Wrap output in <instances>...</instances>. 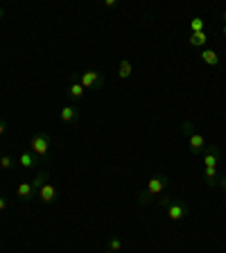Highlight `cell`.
Returning <instances> with one entry per match:
<instances>
[{"mask_svg": "<svg viewBox=\"0 0 226 253\" xmlns=\"http://www.w3.org/2000/svg\"><path fill=\"white\" fill-rule=\"evenodd\" d=\"M181 133L183 136H188V147H190V152L192 154H204L206 152V138H204V133H199V131H195V126H192V120H188L185 118L183 120V125H181Z\"/></svg>", "mask_w": 226, "mask_h": 253, "instance_id": "cell-1", "label": "cell"}, {"mask_svg": "<svg viewBox=\"0 0 226 253\" xmlns=\"http://www.w3.org/2000/svg\"><path fill=\"white\" fill-rule=\"evenodd\" d=\"M165 188H168V176H165V174H156V176H152V179H149V185L140 192L138 201H140V204H149L154 197L163 195Z\"/></svg>", "mask_w": 226, "mask_h": 253, "instance_id": "cell-2", "label": "cell"}, {"mask_svg": "<svg viewBox=\"0 0 226 253\" xmlns=\"http://www.w3.org/2000/svg\"><path fill=\"white\" fill-rule=\"evenodd\" d=\"M30 152L37 156L39 163H43L47 158V152H50V136L45 131H37L30 138Z\"/></svg>", "mask_w": 226, "mask_h": 253, "instance_id": "cell-3", "label": "cell"}, {"mask_svg": "<svg viewBox=\"0 0 226 253\" xmlns=\"http://www.w3.org/2000/svg\"><path fill=\"white\" fill-rule=\"evenodd\" d=\"M75 77H77V82L84 86L86 90H100L102 86H104V75H102L100 70H84V73L75 75Z\"/></svg>", "mask_w": 226, "mask_h": 253, "instance_id": "cell-4", "label": "cell"}, {"mask_svg": "<svg viewBox=\"0 0 226 253\" xmlns=\"http://www.w3.org/2000/svg\"><path fill=\"white\" fill-rule=\"evenodd\" d=\"M165 211H168V217L172 221H181L185 215L190 212V208H188V204H183V201H179V199H172L168 206H165Z\"/></svg>", "mask_w": 226, "mask_h": 253, "instance_id": "cell-5", "label": "cell"}, {"mask_svg": "<svg viewBox=\"0 0 226 253\" xmlns=\"http://www.w3.org/2000/svg\"><path fill=\"white\" fill-rule=\"evenodd\" d=\"M37 197L43 201V204H54V201L59 199V185L52 183V181H47V183L37 192Z\"/></svg>", "mask_w": 226, "mask_h": 253, "instance_id": "cell-6", "label": "cell"}, {"mask_svg": "<svg viewBox=\"0 0 226 253\" xmlns=\"http://www.w3.org/2000/svg\"><path fill=\"white\" fill-rule=\"evenodd\" d=\"M222 163V152L217 145H208L204 152V168H217Z\"/></svg>", "mask_w": 226, "mask_h": 253, "instance_id": "cell-7", "label": "cell"}, {"mask_svg": "<svg viewBox=\"0 0 226 253\" xmlns=\"http://www.w3.org/2000/svg\"><path fill=\"white\" fill-rule=\"evenodd\" d=\"M59 118H61V122H66V125H73V122L79 120V109L75 104L63 106V109L59 111Z\"/></svg>", "mask_w": 226, "mask_h": 253, "instance_id": "cell-8", "label": "cell"}, {"mask_svg": "<svg viewBox=\"0 0 226 253\" xmlns=\"http://www.w3.org/2000/svg\"><path fill=\"white\" fill-rule=\"evenodd\" d=\"M86 95V88L77 82V77H70V84H68V97L73 102H79L82 97Z\"/></svg>", "mask_w": 226, "mask_h": 253, "instance_id": "cell-9", "label": "cell"}, {"mask_svg": "<svg viewBox=\"0 0 226 253\" xmlns=\"http://www.w3.org/2000/svg\"><path fill=\"white\" fill-rule=\"evenodd\" d=\"M199 57H201V61H204L206 66H211V68H217V66H220V54H217L215 50H211V47H204L199 52Z\"/></svg>", "mask_w": 226, "mask_h": 253, "instance_id": "cell-10", "label": "cell"}, {"mask_svg": "<svg viewBox=\"0 0 226 253\" xmlns=\"http://www.w3.org/2000/svg\"><path fill=\"white\" fill-rule=\"evenodd\" d=\"M16 195L21 197L23 201H32L34 197H37V192H34V188H32V181H23L18 188H16Z\"/></svg>", "mask_w": 226, "mask_h": 253, "instance_id": "cell-11", "label": "cell"}, {"mask_svg": "<svg viewBox=\"0 0 226 253\" xmlns=\"http://www.w3.org/2000/svg\"><path fill=\"white\" fill-rule=\"evenodd\" d=\"M188 43L192 47H201V50H204L206 43H208V37H206V32H195V34L188 37Z\"/></svg>", "mask_w": 226, "mask_h": 253, "instance_id": "cell-12", "label": "cell"}, {"mask_svg": "<svg viewBox=\"0 0 226 253\" xmlns=\"http://www.w3.org/2000/svg\"><path fill=\"white\" fill-rule=\"evenodd\" d=\"M132 75H134V66H132V61H129V59H122L120 66H118V77H120V79H129Z\"/></svg>", "mask_w": 226, "mask_h": 253, "instance_id": "cell-13", "label": "cell"}, {"mask_svg": "<svg viewBox=\"0 0 226 253\" xmlns=\"http://www.w3.org/2000/svg\"><path fill=\"white\" fill-rule=\"evenodd\" d=\"M50 181V174H47V169H41V172L34 176V181H32V188H34V192H39V190L43 188V185Z\"/></svg>", "mask_w": 226, "mask_h": 253, "instance_id": "cell-14", "label": "cell"}, {"mask_svg": "<svg viewBox=\"0 0 226 253\" xmlns=\"http://www.w3.org/2000/svg\"><path fill=\"white\" fill-rule=\"evenodd\" d=\"M18 163H21L25 169H32L34 165L39 163V161H37V156H34V154H32L30 149H27V152H23V154H21V158H18Z\"/></svg>", "mask_w": 226, "mask_h": 253, "instance_id": "cell-15", "label": "cell"}, {"mask_svg": "<svg viewBox=\"0 0 226 253\" xmlns=\"http://www.w3.org/2000/svg\"><path fill=\"white\" fill-rule=\"evenodd\" d=\"M220 176V172H217V168H204V179L208 185L215 183V179Z\"/></svg>", "mask_w": 226, "mask_h": 253, "instance_id": "cell-16", "label": "cell"}, {"mask_svg": "<svg viewBox=\"0 0 226 253\" xmlns=\"http://www.w3.org/2000/svg\"><path fill=\"white\" fill-rule=\"evenodd\" d=\"M106 244H109V251H113V253H118L122 249V240H120V237H116V235L109 237V242H106Z\"/></svg>", "mask_w": 226, "mask_h": 253, "instance_id": "cell-17", "label": "cell"}, {"mask_svg": "<svg viewBox=\"0 0 226 253\" xmlns=\"http://www.w3.org/2000/svg\"><path fill=\"white\" fill-rule=\"evenodd\" d=\"M14 168V158L9 156V154H2V158H0V169H11Z\"/></svg>", "mask_w": 226, "mask_h": 253, "instance_id": "cell-18", "label": "cell"}, {"mask_svg": "<svg viewBox=\"0 0 226 253\" xmlns=\"http://www.w3.org/2000/svg\"><path fill=\"white\" fill-rule=\"evenodd\" d=\"M190 30H192V34L195 32H204V18H192L190 21Z\"/></svg>", "mask_w": 226, "mask_h": 253, "instance_id": "cell-19", "label": "cell"}, {"mask_svg": "<svg viewBox=\"0 0 226 253\" xmlns=\"http://www.w3.org/2000/svg\"><path fill=\"white\" fill-rule=\"evenodd\" d=\"M5 208H7V199H5V197H0V212L5 211Z\"/></svg>", "mask_w": 226, "mask_h": 253, "instance_id": "cell-20", "label": "cell"}, {"mask_svg": "<svg viewBox=\"0 0 226 253\" xmlns=\"http://www.w3.org/2000/svg\"><path fill=\"white\" fill-rule=\"evenodd\" d=\"M5 131H7V122H5V120H0V136H2Z\"/></svg>", "mask_w": 226, "mask_h": 253, "instance_id": "cell-21", "label": "cell"}, {"mask_svg": "<svg viewBox=\"0 0 226 253\" xmlns=\"http://www.w3.org/2000/svg\"><path fill=\"white\" fill-rule=\"evenodd\" d=\"M106 7H118V0H104Z\"/></svg>", "mask_w": 226, "mask_h": 253, "instance_id": "cell-22", "label": "cell"}, {"mask_svg": "<svg viewBox=\"0 0 226 253\" xmlns=\"http://www.w3.org/2000/svg\"><path fill=\"white\" fill-rule=\"evenodd\" d=\"M2 16H5V7H0V18H2Z\"/></svg>", "mask_w": 226, "mask_h": 253, "instance_id": "cell-23", "label": "cell"}, {"mask_svg": "<svg viewBox=\"0 0 226 253\" xmlns=\"http://www.w3.org/2000/svg\"><path fill=\"white\" fill-rule=\"evenodd\" d=\"M222 18H224V25H226V11H224V14H222Z\"/></svg>", "mask_w": 226, "mask_h": 253, "instance_id": "cell-24", "label": "cell"}, {"mask_svg": "<svg viewBox=\"0 0 226 253\" xmlns=\"http://www.w3.org/2000/svg\"><path fill=\"white\" fill-rule=\"evenodd\" d=\"M102 253H113V251H109V249H106V251H102Z\"/></svg>", "mask_w": 226, "mask_h": 253, "instance_id": "cell-25", "label": "cell"}, {"mask_svg": "<svg viewBox=\"0 0 226 253\" xmlns=\"http://www.w3.org/2000/svg\"><path fill=\"white\" fill-rule=\"evenodd\" d=\"M224 34H226V25H224Z\"/></svg>", "mask_w": 226, "mask_h": 253, "instance_id": "cell-26", "label": "cell"}, {"mask_svg": "<svg viewBox=\"0 0 226 253\" xmlns=\"http://www.w3.org/2000/svg\"><path fill=\"white\" fill-rule=\"evenodd\" d=\"M0 158H2V154H0Z\"/></svg>", "mask_w": 226, "mask_h": 253, "instance_id": "cell-27", "label": "cell"}]
</instances>
